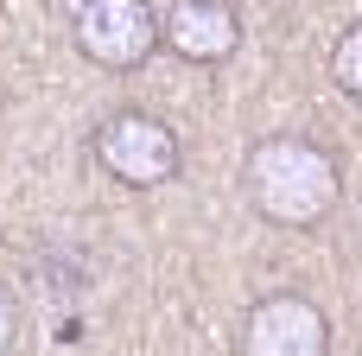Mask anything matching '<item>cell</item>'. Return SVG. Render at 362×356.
<instances>
[{"label":"cell","instance_id":"1","mask_svg":"<svg viewBox=\"0 0 362 356\" xmlns=\"http://www.w3.org/2000/svg\"><path fill=\"white\" fill-rule=\"evenodd\" d=\"M242 197H248L255 217H267L280 229H318L344 197V172L318 140L267 134L242 159Z\"/></svg>","mask_w":362,"mask_h":356},{"label":"cell","instance_id":"2","mask_svg":"<svg viewBox=\"0 0 362 356\" xmlns=\"http://www.w3.org/2000/svg\"><path fill=\"white\" fill-rule=\"evenodd\" d=\"M89 153H95V166H102L115 185H127V191H159V185H172L178 166H185L178 134H172L159 115H146V108L108 115V121L95 127Z\"/></svg>","mask_w":362,"mask_h":356},{"label":"cell","instance_id":"3","mask_svg":"<svg viewBox=\"0 0 362 356\" xmlns=\"http://www.w3.org/2000/svg\"><path fill=\"white\" fill-rule=\"evenodd\" d=\"M70 38L102 70H140L159 51V13L153 0H76Z\"/></svg>","mask_w":362,"mask_h":356},{"label":"cell","instance_id":"4","mask_svg":"<svg viewBox=\"0 0 362 356\" xmlns=\"http://www.w3.org/2000/svg\"><path fill=\"white\" fill-rule=\"evenodd\" d=\"M242 356H331V318L305 293H267L242 318Z\"/></svg>","mask_w":362,"mask_h":356},{"label":"cell","instance_id":"5","mask_svg":"<svg viewBox=\"0 0 362 356\" xmlns=\"http://www.w3.org/2000/svg\"><path fill=\"white\" fill-rule=\"evenodd\" d=\"M159 45L185 64H223L242 51V13L229 0H172L159 13Z\"/></svg>","mask_w":362,"mask_h":356},{"label":"cell","instance_id":"6","mask_svg":"<svg viewBox=\"0 0 362 356\" xmlns=\"http://www.w3.org/2000/svg\"><path fill=\"white\" fill-rule=\"evenodd\" d=\"M331 83H337V89L362 108V19L337 38V45H331Z\"/></svg>","mask_w":362,"mask_h":356},{"label":"cell","instance_id":"7","mask_svg":"<svg viewBox=\"0 0 362 356\" xmlns=\"http://www.w3.org/2000/svg\"><path fill=\"white\" fill-rule=\"evenodd\" d=\"M13 338H19V306H13V293L0 287V356L13 350Z\"/></svg>","mask_w":362,"mask_h":356}]
</instances>
